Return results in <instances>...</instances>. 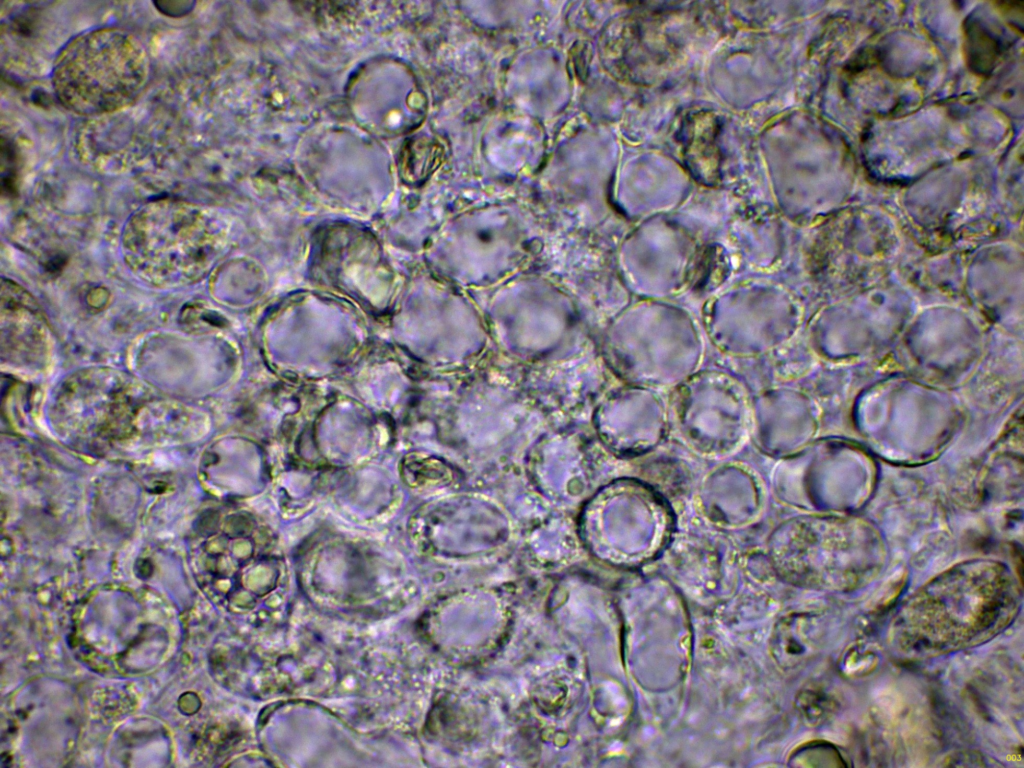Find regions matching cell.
<instances>
[{
	"instance_id": "1",
	"label": "cell",
	"mask_w": 1024,
	"mask_h": 768,
	"mask_svg": "<svg viewBox=\"0 0 1024 768\" xmlns=\"http://www.w3.org/2000/svg\"><path fill=\"white\" fill-rule=\"evenodd\" d=\"M951 585L949 576L919 591L902 607L894 636L902 649L918 654L948 652L973 646L998 634L1020 607L1017 587L1010 579L987 577L985 582Z\"/></svg>"
},
{
	"instance_id": "2",
	"label": "cell",
	"mask_w": 1024,
	"mask_h": 768,
	"mask_svg": "<svg viewBox=\"0 0 1024 768\" xmlns=\"http://www.w3.org/2000/svg\"><path fill=\"white\" fill-rule=\"evenodd\" d=\"M221 249V235L201 206L175 199L148 202L126 221L121 251L129 270L156 288H181L201 280Z\"/></svg>"
},
{
	"instance_id": "3",
	"label": "cell",
	"mask_w": 1024,
	"mask_h": 768,
	"mask_svg": "<svg viewBox=\"0 0 1024 768\" xmlns=\"http://www.w3.org/2000/svg\"><path fill=\"white\" fill-rule=\"evenodd\" d=\"M149 75L150 61L142 42L123 28L105 26L80 33L61 48L51 82L67 110L100 116L133 103Z\"/></svg>"
},
{
	"instance_id": "4",
	"label": "cell",
	"mask_w": 1024,
	"mask_h": 768,
	"mask_svg": "<svg viewBox=\"0 0 1024 768\" xmlns=\"http://www.w3.org/2000/svg\"><path fill=\"white\" fill-rule=\"evenodd\" d=\"M1 344L9 359L38 360L49 350L48 326L36 303L9 281L2 282Z\"/></svg>"
},
{
	"instance_id": "5",
	"label": "cell",
	"mask_w": 1024,
	"mask_h": 768,
	"mask_svg": "<svg viewBox=\"0 0 1024 768\" xmlns=\"http://www.w3.org/2000/svg\"><path fill=\"white\" fill-rule=\"evenodd\" d=\"M824 632V622L817 615L788 616L776 625L773 632V657L783 669H794L815 654Z\"/></svg>"
},
{
	"instance_id": "6",
	"label": "cell",
	"mask_w": 1024,
	"mask_h": 768,
	"mask_svg": "<svg viewBox=\"0 0 1024 768\" xmlns=\"http://www.w3.org/2000/svg\"><path fill=\"white\" fill-rule=\"evenodd\" d=\"M154 5L166 16L181 17L185 16L193 9L194 2L187 0H168L154 2Z\"/></svg>"
}]
</instances>
